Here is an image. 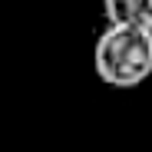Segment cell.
<instances>
[{"label": "cell", "instance_id": "cell-1", "mask_svg": "<svg viewBox=\"0 0 152 152\" xmlns=\"http://www.w3.org/2000/svg\"><path fill=\"white\" fill-rule=\"evenodd\" d=\"M93 66L99 80L116 89H132L145 83L152 76V30L109 20V27L96 40Z\"/></svg>", "mask_w": 152, "mask_h": 152}, {"label": "cell", "instance_id": "cell-2", "mask_svg": "<svg viewBox=\"0 0 152 152\" xmlns=\"http://www.w3.org/2000/svg\"><path fill=\"white\" fill-rule=\"evenodd\" d=\"M103 10L113 23H136L152 30V0H103Z\"/></svg>", "mask_w": 152, "mask_h": 152}]
</instances>
